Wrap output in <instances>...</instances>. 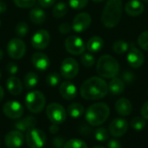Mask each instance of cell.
<instances>
[{
	"mask_svg": "<svg viewBox=\"0 0 148 148\" xmlns=\"http://www.w3.org/2000/svg\"><path fill=\"white\" fill-rule=\"evenodd\" d=\"M95 138L96 140L103 142L106 141L108 139V132L104 127H100L95 130Z\"/></svg>",
	"mask_w": 148,
	"mask_h": 148,
	"instance_id": "obj_33",
	"label": "cell"
},
{
	"mask_svg": "<svg viewBox=\"0 0 148 148\" xmlns=\"http://www.w3.org/2000/svg\"><path fill=\"white\" fill-rule=\"evenodd\" d=\"M8 55L14 59L22 58L26 51V44L21 38L10 39L6 46Z\"/></svg>",
	"mask_w": 148,
	"mask_h": 148,
	"instance_id": "obj_8",
	"label": "cell"
},
{
	"mask_svg": "<svg viewBox=\"0 0 148 148\" xmlns=\"http://www.w3.org/2000/svg\"><path fill=\"white\" fill-rule=\"evenodd\" d=\"M81 62L82 64L86 66V67H91L94 65L95 59V57L90 54V53H84L82 57H81Z\"/></svg>",
	"mask_w": 148,
	"mask_h": 148,
	"instance_id": "obj_34",
	"label": "cell"
},
{
	"mask_svg": "<svg viewBox=\"0 0 148 148\" xmlns=\"http://www.w3.org/2000/svg\"><path fill=\"white\" fill-rule=\"evenodd\" d=\"M93 148H106L104 147H102V146H96V147H95Z\"/></svg>",
	"mask_w": 148,
	"mask_h": 148,
	"instance_id": "obj_50",
	"label": "cell"
},
{
	"mask_svg": "<svg viewBox=\"0 0 148 148\" xmlns=\"http://www.w3.org/2000/svg\"><path fill=\"white\" fill-rule=\"evenodd\" d=\"M108 92V85L104 79L92 77L87 79L81 86V96L87 100H97L104 98Z\"/></svg>",
	"mask_w": 148,
	"mask_h": 148,
	"instance_id": "obj_1",
	"label": "cell"
},
{
	"mask_svg": "<svg viewBox=\"0 0 148 148\" xmlns=\"http://www.w3.org/2000/svg\"><path fill=\"white\" fill-rule=\"evenodd\" d=\"M138 44L140 48L148 51V31L142 32L138 38Z\"/></svg>",
	"mask_w": 148,
	"mask_h": 148,
	"instance_id": "obj_35",
	"label": "cell"
},
{
	"mask_svg": "<svg viewBox=\"0 0 148 148\" xmlns=\"http://www.w3.org/2000/svg\"><path fill=\"white\" fill-rule=\"evenodd\" d=\"M0 78H1V72H0Z\"/></svg>",
	"mask_w": 148,
	"mask_h": 148,
	"instance_id": "obj_53",
	"label": "cell"
},
{
	"mask_svg": "<svg viewBox=\"0 0 148 148\" xmlns=\"http://www.w3.org/2000/svg\"><path fill=\"white\" fill-rule=\"evenodd\" d=\"M130 125L133 129L136 131H141L146 127V120L142 117H135L131 120Z\"/></svg>",
	"mask_w": 148,
	"mask_h": 148,
	"instance_id": "obj_30",
	"label": "cell"
},
{
	"mask_svg": "<svg viewBox=\"0 0 148 148\" xmlns=\"http://www.w3.org/2000/svg\"><path fill=\"white\" fill-rule=\"evenodd\" d=\"M58 131H59V127L57 126L56 124H53V125H51V126H49V132H50L52 134H55V133H58Z\"/></svg>",
	"mask_w": 148,
	"mask_h": 148,
	"instance_id": "obj_46",
	"label": "cell"
},
{
	"mask_svg": "<svg viewBox=\"0 0 148 148\" xmlns=\"http://www.w3.org/2000/svg\"><path fill=\"white\" fill-rule=\"evenodd\" d=\"M50 42V35L46 30H39L34 33L31 38V44L36 50H43L48 47Z\"/></svg>",
	"mask_w": 148,
	"mask_h": 148,
	"instance_id": "obj_12",
	"label": "cell"
},
{
	"mask_svg": "<svg viewBox=\"0 0 148 148\" xmlns=\"http://www.w3.org/2000/svg\"><path fill=\"white\" fill-rule=\"evenodd\" d=\"M127 129H128L127 121L121 118H117L114 120L108 126V131L110 134L115 138L123 136L127 132Z\"/></svg>",
	"mask_w": 148,
	"mask_h": 148,
	"instance_id": "obj_14",
	"label": "cell"
},
{
	"mask_svg": "<svg viewBox=\"0 0 148 148\" xmlns=\"http://www.w3.org/2000/svg\"><path fill=\"white\" fill-rule=\"evenodd\" d=\"M6 10H7V5H6V3H5L3 1L0 0V13H3Z\"/></svg>",
	"mask_w": 148,
	"mask_h": 148,
	"instance_id": "obj_47",
	"label": "cell"
},
{
	"mask_svg": "<svg viewBox=\"0 0 148 148\" xmlns=\"http://www.w3.org/2000/svg\"><path fill=\"white\" fill-rule=\"evenodd\" d=\"M23 134L19 130H12L7 135L4 139L5 146L8 148H19L23 143Z\"/></svg>",
	"mask_w": 148,
	"mask_h": 148,
	"instance_id": "obj_15",
	"label": "cell"
},
{
	"mask_svg": "<svg viewBox=\"0 0 148 148\" xmlns=\"http://www.w3.org/2000/svg\"><path fill=\"white\" fill-rule=\"evenodd\" d=\"M140 113H141L142 118H144L145 120H148V101H147L142 106L141 110H140Z\"/></svg>",
	"mask_w": 148,
	"mask_h": 148,
	"instance_id": "obj_45",
	"label": "cell"
},
{
	"mask_svg": "<svg viewBox=\"0 0 148 148\" xmlns=\"http://www.w3.org/2000/svg\"><path fill=\"white\" fill-rule=\"evenodd\" d=\"M46 104V99L42 92L39 91H31L25 97V105L28 110L32 113H41Z\"/></svg>",
	"mask_w": 148,
	"mask_h": 148,
	"instance_id": "obj_5",
	"label": "cell"
},
{
	"mask_svg": "<svg viewBox=\"0 0 148 148\" xmlns=\"http://www.w3.org/2000/svg\"><path fill=\"white\" fill-rule=\"evenodd\" d=\"M0 25H1V21H0Z\"/></svg>",
	"mask_w": 148,
	"mask_h": 148,
	"instance_id": "obj_54",
	"label": "cell"
},
{
	"mask_svg": "<svg viewBox=\"0 0 148 148\" xmlns=\"http://www.w3.org/2000/svg\"><path fill=\"white\" fill-rule=\"evenodd\" d=\"M4 115L12 120H18L23 113V107L18 101H8L3 106Z\"/></svg>",
	"mask_w": 148,
	"mask_h": 148,
	"instance_id": "obj_11",
	"label": "cell"
},
{
	"mask_svg": "<svg viewBox=\"0 0 148 148\" xmlns=\"http://www.w3.org/2000/svg\"><path fill=\"white\" fill-rule=\"evenodd\" d=\"M36 124V120L33 116H27L16 121L15 124V127L16 128V130H19L22 133H23L34 128Z\"/></svg>",
	"mask_w": 148,
	"mask_h": 148,
	"instance_id": "obj_21",
	"label": "cell"
},
{
	"mask_svg": "<svg viewBox=\"0 0 148 148\" xmlns=\"http://www.w3.org/2000/svg\"><path fill=\"white\" fill-rule=\"evenodd\" d=\"M108 148H122L121 143L117 140H110L108 143Z\"/></svg>",
	"mask_w": 148,
	"mask_h": 148,
	"instance_id": "obj_44",
	"label": "cell"
},
{
	"mask_svg": "<svg viewBox=\"0 0 148 148\" xmlns=\"http://www.w3.org/2000/svg\"><path fill=\"white\" fill-rule=\"evenodd\" d=\"M3 52L2 50H0V60L3 58Z\"/></svg>",
	"mask_w": 148,
	"mask_h": 148,
	"instance_id": "obj_49",
	"label": "cell"
},
{
	"mask_svg": "<svg viewBox=\"0 0 148 148\" xmlns=\"http://www.w3.org/2000/svg\"><path fill=\"white\" fill-rule=\"evenodd\" d=\"M92 18L87 12H82L76 15L72 23V29L76 32L85 31L91 24Z\"/></svg>",
	"mask_w": 148,
	"mask_h": 148,
	"instance_id": "obj_13",
	"label": "cell"
},
{
	"mask_svg": "<svg viewBox=\"0 0 148 148\" xmlns=\"http://www.w3.org/2000/svg\"><path fill=\"white\" fill-rule=\"evenodd\" d=\"M38 76L36 72H28L25 77H24V85H25V87L26 88H29V89H31L35 86L37 85L38 84Z\"/></svg>",
	"mask_w": 148,
	"mask_h": 148,
	"instance_id": "obj_27",
	"label": "cell"
},
{
	"mask_svg": "<svg viewBox=\"0 0 148 148\" xmlns=\"http://www.w3.org/2000/svg\"><path fill=\"white\" fill-rule=\"evenodd\" d=\"M67 12H68V7L62 2L57 3L52 10L53 16L55 17H57V18H61V17H64Z\"/></svg>",
	"mask_w": 148,
	"mask_h": 148,
	"instance_id": "obj_28",
	"label": "cell"
},
{
	"mask_svg": "<svg viewBox=\"0 0 148 148\" xmlns=\"http://www.w3.org/2000/svg\"><path fill=\"white\" fill-rule=\"evenodd\" d=\"M37 1L39 5L42 8H49L56 3V0H37Z\"/></svg>",
	"mask_w": 148,
	"mask_h": 148,
	"instance_id": "obj_41",
	"label": "cell"
},
{
	"mask_svg": "<svg viewBox=\"0 0 148 148\" xmlns=\"http://www.w3.org/2000/svg\"><path fill=\"white\" fill-rule=\"evenodd\" d=\"M134 75L132 73V72H125L124 73H123V75H122V80H125L126 82H128V83H130V82H132V81H134Z\"/></svg>",
	"mask_w": 148,
	"mask_h": 148,
	"instance_id": "obj_43",
	"label": "cell"
},
{
	"mask_svg": "<svg viewBox=\"0 0 148 148\" xmlns=\"http://www.w3.org/2000/svg\"><path fill=\"white\" fill-rule=\"evenodd\" d=\"M14 3L19 8H30L34 6L36 0H13Z\"/></svg>",
	"mask_w": 148,
	"mask_h": 148,
	"instance_id": "obj_38",
	"label": "cell"
},
{
	"mask_svg": "<svg viewBox=\"0 0 148 148\" xmlns=\"http://www.w3.org/2000/svg\"><path fill=\"white\" fill-rule=\"evenodd\" d=\"M68 113L72 118H80L84 113V107L80 103H73L69 106Z\"/></svg>",
	"mask_w": 148,
	"mask_h": 148,
	"instance_id": "obj_26",
	"label": "cell"
},
{
	"mask_svg": "<svg viewBox=\"0 0 148 148\" xmlns=\"http://www.w3.org/2000/svg\"><path fill=\"white\" fill-rule=\"evenodd\" d=\"M65 144L64 139L62 137H56L53 140V145L56 148H62Z\"/></svg>",
	"mask_w": 148,
	"mask_h": 148,
	"instance_id": "obj_42",
	"label": "cell"
},
{
	"mask_svg": "<svg viewBox=\"0 0 148 148\" xmlns=\"http://www.w3.org/2000/svg\"><path fill=\"white\" fill-rule=\"evenodd\" d=\"M92 1L96 2V3H100V2H102V1H104V0H92Z\"/></svg>",
	"mask_w": 148,
	"mask_h": 148,
	"instance_id": "obj_51",
	"label": "cell"
},
{
	"mask_svg": "<svg viewBox=\"0 0 148 148\" xmlns=\"http://www.w3.org/2000/svg\"><path fill=\"white\" fill-rule=\"evenodd\" d=\"M15 32L18 37H25L29 32V26L25 22H19L15 28Z\"/></svg>",
	"mask_w": 148,
	"mask_h": 148,
	"instance_id": "obj_32",
	"label": "cell"
},
{
	"mask_svg": "<svg viewBox=\"0 0 148 148\" xmlns=\"http://www.w3.org/2000/svg\"><path fill=\"white\" fill-rule=\"evenodd\" d=\"M79 72V65L73 58H66L61 65L62 76L66 79H72Z\"/></svg>",
	"mask_w": 148,
	"mask_h": 148,
	"instance_id": "obj_9",
	"label": "cell"
},
{
	"mask_svg": "<svg viewBox=\"0 0 148 148\" xmlns=\"http://www.w3.org/2000/svg\"><path fill=\"white\" fill-rule=\"evenodd\" d=\"M122 15V0H108L101 14L102 24L108 28L116 26Z\"/></svg>",
	"mask_w": 148,
	"mask_h": 148,
	"instance_id": "obj_2",
	"label": "cell"
},
{
	"mask_svg": "<svg viewBox=\"0 0 148 148\" xmlns=\"http://www.w3.org/2000/svg\"><path fill=\"white\" fill-rule=\"evenodd\" d=\"M46 114L50 122L56 125L63 123L67 118L64 107L58 103H50L46 108Z\"/></svg>",
	"mask_w": 148,
	"mask_h": 148,
	"instance_id": "obj_6",
	"label": "cell"
},
{
	"mask_svg": "<svg viewBox=\"0 0 148 148\" xmlns=\"http://www.w3.org/2000/svg\"><path fill=\"white\" fill-rule=\"evenodd\" d=\"M125 84L121 79L114 77L108 84V91L114 95H119L124 92Z\"/></svg>",
	"mask_w": 148,
	"mask_h": 148,
	"instance_id": "obj_23",
	"label": "cell"
},
{
	"mask_svg": "<svg viewBox=\"0 0 148 148\" xmlns=\"http://www.w3.org/2000/svg\"><path fill=\"white\" fill-rule=\"evenodd\" d=\"M115 110L121 116H128L133 111V106L127 99L122 98L117 100L115 104Z\"/></svg>",
	"mask_w": 148,
	"mask_h": 148,
	"instance_id": "obj_22",
	"label": "cell"
},
{
	"mask_svg": "<svg viewBox=\"0 0 148 148\" xmlns=\"http://www.w3.org/2000/svg\"><path fill=\"white\" fill-rule=\"evenodd\" d=\"M66 51L72 55H81L85 51V44L83 40L75 35L69 36L64 42Z\"/></svg>",
	"mask_w": 148,
	"mask_h": 148,
	"instance_id": "obj_10",
	"label": "cell"
},
{
	"mask_svg": "<svg viewBox=\"0 0 148 148\" xmlns=\"http://www.w3.org/2000/svg\"><path fill=\"white\" fill-rule=\"evenodd\" d=\"M129 48V44L124 40H117L113 44V50L117 54H121L126 52Z\"/></svg>",
	"mask_w": 148,
	"mask_h": 148,
	"instance_id": "obj_29",
	"label": "cell"
},
{
	"mask_svg": "<svg viewBox=\"0 0 148 148\" xmlns=\"http://www.w3.org/2000/svg\"><path fill=\"white\" fill-rule=\"evenodd\" d=\"M103 46V39L101 37L94 36L87 43V49L90 52H98Z\"/></svg>",
	"mask_w": 148,
	"mask_h": 148,
	"instance_id": "obj_25",
	"label": "cell"
},
{
	"mask_svg": "<svg viewBox=\"0 0 148 148\" xmlns=\"http://www.w3.org/2000/svg\"><path fill=\"white\" fill-rule=\"evenodd\" d=\"M127 62L133 68H139L144 64V54L136 47H132L127 54Z\"/></svg>",
	"mask_w": 148,
	"mask_h": 148,
	"instance_id": "obj_16",
	"label": "cell"
},
{
	"mask_svg": "<svg viewBox=\"0 0 148 148\" xmlns=\"http://www.w3.org/2000/svg\"><path fill=\"white\" fill-rule=\"evenodd\" d=\"M69 6L74 10H82L85 8L88 3V0H69Z\"/></svg>",
	"mask_w": 148,
	"mask_h": 148,
	"instance_id": "obj_37",
	"label": "cell"
},
{
	"mask_svg": "<svg viewBox=\"0 0 148 148\" xmlns=\"http://www.w3.org/2000/svg\"><path fill=\"white\" fill-rule=\"evenodd\" d=\"M31 62L33 66L38 71H46L50 64L49 57L42 52H36L32 55Z\"/></svg>",
	"mask_w": 148,
	"mask_h": 148,
	"instance_id": "obj_17",
	"label": "cell"
},
{
	"mask_svg": "<svg viewBox=\"0 0 148 148\" xmlns=\"http://www.w3.org/2000/svg\"><path fill=\"white\" fill-rule=\"evenodd\" d=\"M126 12L131 17H137L143 13L144 5L140 0H130L126 3Z\"/></svg>",
	"mask_w": 148,
	"mask_h": 148,
	"instance_id": "obj_19",
	"label": "cell"
},
{
	"mask_svg": "<svg viewBox=\"0 0 148 148\" xmlns=\"http://www.w3.org/2000/svg\"><path fill=\"white\" fill-rule=\"evenodd\" d=\"M6 70H7V72H8L10 74L14 75V74H16V73L17 72V71H18V66H17L15 63L10 62V63L7 65V66H6Z\"/></svg>",
	"mask_w": 148,
	"mask_h": 148,
	"instance_id": "obj_39",
	"label": "cell"
},
{
	"mask_svg": "<svg viewBox=\"0 0 148 148\" xmlns=\"http://www.w3.org/2000/svg\"><path fill=\"white\" fill-rule=\"evenodd\" d=\"M6 87L8 92L14 96H17L23 92V85L21 80L15 76H10L6 80Z\"/></svg>",
	"mask_w": 148,
	"mask_h": 148,
	"instance_id": "obj_20",
	"label": "cell"
},
{
	"mask_svg": "<svg viewBox=\"0 0 148 148\" xmlns=\"http://www.w3.org/2000/svg\"><path fill=\"white\" fill-rule=\"evenodd\" d=\"M25 140L30 148H42L46 143V134L43 131L34 127L26 132Z\"/></svg>",
	"mask_w": 148,
	"mask_h": 148,
	"instance_id": "obj_7",
	"label": "cell"
},
{
	"mask_svg": "<svg viewBox=\"0 0 148 148\" xmlns=\"http://www.w3.org/2000/svg\"><path fill=\"white\" fill-rule=\"evenodd\" d=\"M29 19L36 24H41L44 23L46 19V14L44 10L39 7H35L29 11Z\"/></svg>",
	"mask_w": 148,
	"mask_h": 148,
	"instance_id": "obj_24",
	"label": "cell"
},
{
	"mask_svg": "<svg viewBox=\"0 0 148 148\" xmlns=\"http://www.w3.org/2000/svg\"><path fill=\"white\" fill-rule=\"evenodd\" d=\"M60 79H61V78L58 73L52 72L48 75V77L46 79V82L50 86H56L60 83Z\"/></svg>",
	"mask_w": 148,
	"mask_h": 148,
	"instance_id": "obj_36",
	"label": "cell"
},
{
	"mask_svg": "<svg viewBox=\"0 0 148 148\" xmlns=\"http://www.w3.org/2000/svg\"><path fill=\"white\" fill-rule=\"evenodd\" d=\"M59 31L62 34H68L71 31V26L69 23H62L59 26Z\"/></svg>",
	"mask_w": 148,
	"mask_h": 148,
	"instance_id": "obj_40",
	"label": "cell"
},
{
	"mask_svg": "<svg viewBox=\"0 0 148 148\" xmlns=\"http://www.w3.org/2000/svg\"><path fill=\"white\" fill-rule=\"evenodd\" d=\"M96 71L101 77L114 78L118 75L120 65L118 61L111 55H103L97 62Z\"/></svg>",
	"mask_w": 148,
	"mask_h": 148,
	"instance_id": "obj_4",
	"label": "cell"
},
{
	"mask_svg": "<svg viewBox=\"0 0 148 148\" xmlns=\"http://www.w3.org/2000/svg\"><path fill=\"white\" fill-rule=\"evenodd\" d=\"M59 92L61 96L67 100L74 99L77 94V89L75 85L69 81L62 82L59 87Z\"/></svg>",
	"mask_w": 148,
	"mask_h": 148,
	"instance_id": "obj_18",
	"label": "cell"
},
{
	"mask_svg": "<svg viewBox=\"0 0 148 148\" xmlns=\"http://www.w3.org/2000/svg\"><path fill=\"white\" fill-rule=\"evenodd\" d=\"M142 1H144V2H146V3H148V0H142Z\"/></svg>",
	"mask_w": 148,
	"mask_h": 148,
	"instance_id": "obj_52",
	"label": "cell"
},
{
	"mask_svg": "<svg viewBox=\"0 0 148 148\" xmlns=\"http://www.w3.org/2000/svg\"><path fill=\"white\" fill-rule=\"evenodd\" d=\"M110 114V109L105 103H95L90 106L86 112L87 122L93 126H98L103 124Z\"/></svg>",
	"mask_w": 148,
	"mask_h": 148,
	"instance_id": "obj_3",
	"label": "cell"
},
{
	"mask_svg": "<svg viewBox=\"0 0 148 148\" xmlns=\"http://www.w3.org/2000/svg\"><path fill=\"white\" fill-rule=\"evenodd\" d=\"M3 96H4V92H3V87L0 85V101L3 99Z\"/></svg>",
	"mask_w": 148,
	"mask_h": 148,
	"instance_id": "obj_48",
	"label": "cell"
},
{
	"mask_svg": "<svg viewBox=\"0 0 148 148\" xmlns=\"http://www.w3.org/2000/svg\"><path fill=\"white\" fill-rule=\"evenodd\" d=\"M63 148H88L87 144L79 139H72L65 142Z\"/></svg>",
	"mask_w": 148,
	"mask_h": 148,
	"instance_id": "obj_31",
	"label": "cell"
}]
</instances>
